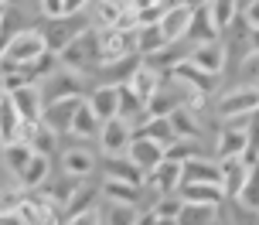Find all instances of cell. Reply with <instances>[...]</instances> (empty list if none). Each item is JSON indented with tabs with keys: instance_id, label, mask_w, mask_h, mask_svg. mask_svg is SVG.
Listing matches in <instances>:
<instances>
[{
	"instance_id": "cell-27",
	"label": "cell",
	"mask_w": 259,
	"mask_h": 225,
	"mask_svg": "<svg viewBox=\"0 0 259 225\" xmlns=\"http://www.w3.org/2000/svg\"><path fill=\"white\" fill-rule=\"evenodd\" d=\"M178 198L194 201V205H222L225 191H222V185H181L178 188Z\"/></svg>"
},
{
	"instance_id": "cell-22",
	"label": "cell",
	"mask_w": 259,
	"mask_h": 225,
	"mask_svg": "<svg viewBox=\"0 0 259 225\" xmlns=\"http://www.w3.org/2000/svg\"><path fill=\"white\" fill-rule=\"evenodd\" d=\"M78 99H52V103H45V109H41V123L48 126L52 133H68V126H72V113H75Z\"/></svg>"
},
{
	"instance_id": "cell-16",
	"label": "cell",
	"mask_w": 259,
	"mask_h": 225,
	"mask_svg": "<svg viewBox=\"0 0 259 225\" xmlns=\"http://www.w3.org/2000/svg\"><path fill=\"white\" fill-rule=\"evenodd\" d=\"M85 106L99 123L113 119L119 109V85H92V93H85Z\"/></svg>"
},
{
	"instance_id": "cell-5",
	"label": "cell",
	"mask_w": 259,
	"mask_h": 225,
	"mask_svg": "<svg viewBox=\"0 0 259 225\" xmlns=\"http://www.w3.org/2000/svg\"><path fill=\"white\" fill-rule=\"evenodd\" d=\"M188 62H191L198 72H205L211 79H219L225 65H229V48H225V41H208V44H191V52L184 55Z\"/></svg>"
},
{
	"instance_id": "cell-1",
	"label": "cell",
	"mask_w": 259,
	"mask_h": 225,
	"mask_svg": "<svg viewBox=\"0 0 259 225\" xmlns=\"http://www.w3.org/2000/svg\"><path fill=\"white\" fill-rule=\"evenodd\" d=\"M96 65H99V48H96V27L89 24V27H82L75 38L58 52V68L89 79L92 72H96Z\"/></svg>"
},
{
	"instance_id": "cell-47",
	"label": "cell",
	"mask_w": 259,
	"mask_h": 225,
	"mask_svg": "<svg viewBox=\"0 0 259 225\" xmlns=\"http://www.w3.org/2000/svg\"><path fill=\"white\" fill-rule=\"evenodd\" d=\"M154 225H178L174 218H154Z\"/></svg>"
},
{
	"instance_id": "cell-14",
	"label": "cell",
	"mask_w": 259,
	"mask_h": 225,
	"mask_svg": "<svg viewBox=\"0 0 259 225\" xmlns=\"http://www.w3.org/2000/svg\"><path fill=\"white\" fill-rule=\"evenodd\" d=\"M14 181H17V188H24V191H38V188H45L48 181H52V157L31 154L27 164L14 174Z\"/></svg>"
},
{
	"instance_id": "cell-52",
	"label": "cell",
	"mask_w": 259,
	"mask_h": 225,
	"mask_svg": "<svg viewBox=\"0 0 259 225\" xmlns=\"http://www.w3.org/2000/svg\"><path fill=\"white\" fill-rule=\"evenodd\" d=\"M0 154H4V144H0Z\"/></svg>"
},
{
	"instance_id": "cell-32",
	"label": "cell",
	"mask_w": 259,
	"mask_h": 225,
	"mask_svg": "<svg viewBox=\"0 0 259 225\" xmlns=\"http://www.w3.org/2000/svg\"><path fill=\"white\" fill-rule=\"evenodd\" d=\"M96 195H99V188L92 185V177L78 181L75 191H72V198H68V205L62 208V215H75V212H85V208H92V205H96Z\"/></svg>"
},
{
	"instance_id": "cell-40",
	"label": "cell",
	"mask_w": 259,
	"mask_h": 225,
	"mask_svg": "<svg viewBox=\"0 0 259 225\" xmlns=\"http://www.w3.org/2000/svg\"><path fill=\"white\" fill-rule=\"evenodd\" d=\"M147 212L154 215V218H178L181 198H178V195H160V198H154V205H150Z\"/></svg>"
},
{
	"instance_id": "cell-41",
	"label": "cell",
	"mask_w": 259,
	"mask_h": 225,
	"mask_svg": "<svg viewBox=\"0 0 259 225\" xmlns=\"http://www.w3.org/2000/svg\"><path fill=\"white\" fill-rule=\"evenodd\" d=\"M62 225H103V208H85V212H75V215H65Z\"/></svg>"
},
{
	"instance_id": "cell-3",
	"label": "cell",
	"mask_w": 259,
	"mask_h": 225,
	"mask_svg": "<svg viewBox=\"0 0 259 225\" xmlns=\"http://www.w3.org/2000/svg\"><path fill=\"white\" fill-rule=\"evenodd\" d=\"M89 93V79L85 75H75V72H52L48 79L41 82V96H45V103H52V99H85Z\"/></svg>"
},
{
	"instance_id": "cell-39",
	"label": "cell",
	"mask_w": 259,
	"mask_h": 225,
	"mask_svg": "<svg viewBox=\"0 0 259 225\" xmlns=\"http://www.w3.org/2000/svg\"><path fill=\"white\" fill-rule=\"evenodd\" d=\"M27 157H31V150H27L21 140H14V144H4V154H0V160H4V164H7L14 174H17V171H21V167L27 164Z\"/></svg>"
},
{
	"instance_id": "cell-15",
	"label": "cell",
	"mask_w": 259,
	"mask_h": 225,
	"mask_svg": "<svg viewBox=\"0 0 259 225\" xmlns=\"http://www.w3.org/2000/svg\"><path fill=\"white\" fill-rule=\"evenodd\" d=\"M126 160L140 174H147V171H154L157 164L164 160V147L154 144V140H147V137H133L130 147H126Z\"/></svg>"
},
{
	"instance_id": "cell-42",
	"label": "cell",
	"mask_w": 259,
	"mask_h": 225,
	"mask_svg": "<svg viewBox=\"0 0 259 225\" xmlns=\"http://www.w3.org/2000/svg\"><path fill=\"white\" fill-rule=\"evenodd\" d=\"M38 14L45 21H58L65 17V0H38Z\"/></svg>"
},
{
	"instance_id": "cell-38",
	"label": "cell",
	"mask_w": 259,
	"mask_h": 225,
	"mask_svg": "<svg viewBox=\"0 0 259 225\" xmlns=\"http://www.w3.org/2000/svg\"><path fill=\"white\" fill-rule=\"evenodd\" d=\"M24 68L31 72V79H34V82H45L52 72H58V55H55V52H41L38 58H34L31 65H24Z\"/></svg>"
},
{
	"instance_id": "cell-37",
	"label": "cell",
	"mask_w": 259,
	"mask_h": 225,
	"mask_svg": "<svg viewBox=\"0 0 259 225\" xmlns=\"http://www.w3.org/2000/svg\"><path fill=\"white\" fill-rule=\"evenodd\" d=\"M201 154V147L198 140H170L164 144V160H174V164H184V160H191Z\"/></svg>"
},
{
	"instance_id": "cell-51",
	"label": "cell",
	"mask_w": 259,
	"mask_h": 225,
	"mask_svg": "<svg viewBox=\"0 0 259 225\" xmlns=\"http://www.w3.org/2000/svg\"><path fill=\"white\" fill-rule=\"evenodd\" d=\"M119 4H130V0H119Z\"/></svg>"
},
{
	"instance_id": "cell-34",
	"label": "cell",
	"mask_w": 259,
	"mask_h": 225,
	"mask_svg": "<svg viewBox=\"0 0 259 225\" xmlns=\"http://www.w3.org/2000/svg\"><path fill=\"white\" fill-rule=\"evenodd\" d=\"M137 218H140L137 205H109L106 201L103 208V225H137Z\"/></svg>"
},
{
	"instance_id": "cell-13",
	"label": "cell",
	"mask_w": 259,
	"mask_h": 225,
	"mask_svg": "<svg viewBox=\"0 0 259 225\" xmlns=\"http://www.w3.org/2000/svg\"><path fill=\"white\" fill-rule=\"evenodd\" d=\"M164 82H167V75H160V72H154V68H147V65L140 62V65L133 68V75H130L123 85H126L130 93H133V96L143 103V109H147V103L154 99V93L164 85Z\"/></svg>"
},
{
	"instance_id": "cell-4",
	"label": "cell",
	"mask_w": 259,
	"mask_h": 225,
	"mask_svg": "<svg viewBox=\"0 0 259 225\" xmlns=\"http://www.w3.org/2000/svg\"><path fill=\"white\" fill-rule=\"evenodd\" d=\"M256 106H259L256 82H242V85H235V89L219 96L215 113H219L222 119H232V116H242V113H256Z\"/></svg>"
},
{
	"instance_id": "cell-23",
	"label": "cell",
	"mask_w": 259,
	"mask_h": 225,
	"mask_svg": "<svg viewBox=\"0 0 259 225\" xmlns=\"http://www.w3.org/2000/svg\"><path fill=\"white\" fill-rule=\"evenodd\" d=\"M99 195H103L109 205H137V208H140L143 188L140 185H130V181H113V177H103Z\"/></svg>"
},
{
	"instance_id": "cell-29",
	"label": "cell",
	"mask_w": 259,
	"mask_h": 225,
	"mask_svg": "<svg viewBox=\"0 0 259 225\" xmlns=\"http://www.w3.org/2000/svg\"><path fill=\"white\" fill-rule=\"evenodd\" d=\"M21 126H24L21 113L14 109L11 96H4V99H0V144H14L17 133H21Z\"/></svg>"
},
{
	"instance_id": "cell-36",
	"label": "cell",
	"mask_w": 259,
	"mask_h": 225,
	"mask_svg": "<svg viewBox=\"0 0 259 225\" xmlns=\"http://www.w3.org/2000/svg\"><path fill=\"white\" fill-rule=\"evenodd\" d=\"M232 201L242 208V212H249V215H256V205H259V198H256V171H249L246 174V181L239 185V191L232 195Z\"/></svg>"
},
{
	"instance_id": "cell-25",
	"label": "cell",
	"mask_w": 259,
	"mask_h": 225,
	"mask_svg": "<svg viewBox=\"0 0 259 225\" xmlns=\"http://www.w3.org/2000/svg\"><path fill=\"white\" fill-rule=\"evenodd\" d=\"M160 48H167V41H164V34H160L157 24L133 27V52H137V58H147V55L160 52Z\"/></svg>"
},
{
	"instance_id": "cell-2",
	"label": "cell",
	"mask_w": 259,
	"mask_h": 225,
	"mask_svg": "<svg viewBox=\"0 0 259 225\" xmlns=\"http://www.w3.org/2000/svg\"><path fill=\"white\" fill-rule=\"evenodd\" d=\"M41 52H48L45 48V34H41L38 27H21V31H14L11 41H7V52H4V65H31Z\"/></svg>"
},
{
	"instance_id": "cell-53",
	"label": "cell",
	"mask_w": 259,
	"mask_h": 225,
	"mask_svg": "<svg viewBox=\"0 0 259 225\" xmlns=\"http://www.w3.org/2000/svg\"><path fill=\"white\" fill-rule=\"evenodd\" d=\"M0 7H4V4H0Z\"/></svg>"
},
{
	"instance_id": "cell-20",
	"label": "cell",
	"mask_w": 259,
	"mask_h": 225,
	"mask_svg": "<svg viewBox=\"0 0 259 225\" xmlns=\"http://www.w3.org/2000/svg\"><path fill=\"white\" fill-rule=\"evenodd\" d=\"M11 103H14V109L21 113V119H24V123H38V119H41V109H45L41 82H31V85H24V89L11 93Z\"/></svg>"
},
{
	"instance_id": "cell-46",
	"label": "cell",
	"mask_w": 259,
	"mask_h": 225,
	"mask_svg": "<svg viewBox=\"0 0 259 225\" xmlns=\"http://www.w3.org/2000/svg\"><path fill=\"white\" fill-rule=\"evenodd\" d=\"M7 41H11V34H7V27H0V58H4V52H7Z\"/></svg>"
},
{
	"instance_id": "cell-7",
	"label": "cell",
	"mask_w": 259,
	"mask_h": 225,
	"mask_svg": "<svg viewBox=\"0 0 259 225\" xmlns=\"http://www.w3.org/2000/svg\"><path fill=\"white\" fill-rule=\"evenodd\" d=\"M96 137H99V150H103V157H123L126 147H130V140H133V126H130L126 119L113 116V119H106L103 126H99Z\"/></svg>"
},
{
	"instance_id": "cell-50",
	"label": "cell",
	"mask_w": 259,
	"mask_h": 225,
	"mask_svg": "<svg viewBox=\"0 0 259 225\" xmlns=\"http://www.w3.org/2000/svg\"><path fill=\"white\" fill-rule=\"evenodd\" d=\"M4 96H7V93H4V85H0V99H4Z\"/></svg>"
},
{
	"instance_id": "cell-10",
	"label": "cell",
	"mask_w": 259,
	"mask_h": 225,
	"mask_svg": "<svg viewBox=\"0 0 259 225\" xmlns=\"http://www.w3.org/2000/svg\"><path fill=\"white\" fill-rule=\"evenodd\" d=\"M82 27H89V17H82V14H75V17H58V21H52V24L45 27L41 34H45V48L48 52H62L68 41L75 38Z\"/></svg>"
},
{
	"instance_id": "cell-21",
	"label": "cell",
	"mask_w": 259,
	"mask_h": 225,
	"mask_svg": "<svg viewBox=\"0 0 259 225\" xmlns=\"http://www.w3.org/2000/svg\"><path fill=\"white\" fill-rule=\"evenodd\" d=\"M140 65V58L137 55H126V58H109V62H99L96 65V79H99V85H123V82L133 75V68Z\"/></svg>"
},
{
	"instance_id": "cell-17",
	"label": "cell",
	"mask_w": 259,
	"mask_h": 225,
	"mask_svg": "<svg viewBox=\"0 0 259 225\" xmlns=\"http://www.w3.org/2000/svg\"><path fill=\"white\" fill-rule=\"evenodd\" d=\"M181 185H219V160L215 157H198L181 164Z\"/></svg>"
},
{
	"instance_id": "cell-24",
	"label": "cell",
	"mask_w": 259,
	"mask_h": 225,
	"mask_svg": "<svg viewBox=\"0 0 259 225\" xmlns=\"http://www.w3.org/2000/svg\"><path fill=\"white\" fill-rule=\"evenodd\" d=\"M167 123H170V133H174V140H201V123L194 116L191 109H170L167 113Z\"/></svg>"
},
{
	"instance_id": "cell-12",
	"label": "cell",
	"mask_w": 259,
	"mask_h": 225,
	"mask_svg": "<svg viewBox=\"0 0 259 225\" xmlns=\"http://www.w3.org/2000/svg\"><path fill=\"white\" fill-rule=\"evenodd\" d=\"M188 21H191V7H188V4H167V7L160 11L157 27H160V34H164L167 44H181L184 31H188Z\"/></svg>"
},
{
	"instance_id": "cell-8",
	"label": "cell",
	"mask_w": 259,
	"mask_h": 225,
	"mask_svg": "<svg viewBox=\"0 0 259 225\" xmlns=\"http://www.w3.org/2000/svg\"><path fill=\"white\" fill-rule=\"evenodd\" d=\"M143 191H150V195H178V188H181V164H174V160H160L154 171L143 174Z\"/></svg>"
},
{
	"instance_id": "cell-31",
	"label": "cell",
	"mask_w": 259,
	"mask_h": 225,
	"mask_svg": "<svg viewBox=\"0 0 259 225\" xmlns=\"http://www.w3.org/2000/svg\"><path fill=\"white\" fill-rule=\"evenodd\" d=\"M133 137H147V140H154V144H170L174 140V133H170V123H167V116H147L133 130Z\"/></svg>"
},
{
	"instance_id": "cell-48",
	"label": "cell",
	"mask_w": 259,
	"mask_h": 225,
	"mask_svg": "<svg viewBox=\"0 0 259 225\" xmlns=\"http://www.w3.org/2000/svg\"><path fill=\"white\" fill-rule=\"evenodd\" d=\"M0 27H4V7H0Z\"/></svg>"
},
{
	"instance_id": "cell-28",
	"label": "cell",
	"mask_w": 259,
	"mask_h": 225,
	"mask_svg": "<svg viewBox=\"0 0 259 225\" xmlns=\"http://www.w3.org/2000/svg\"><path fill=\"white\" fill-rule=\"evenodd\" d=\"M99 126H103V123L92 116V109L85 106V99H78L75 113H72V126H68V133L78 137V140H92V137L99 133Z\"/></svg>"
},
{
	"instance_id": "cell-43",
	"label": "cell",
	"mask_w": 259,
	"mask_h": 225,
	"mask_svg": "<svg viewBox=\"0 0 259 225\" xmlns=\"http://www.w3.org/2000/svg\"><path fill=\"white\" fill-rule=\"evenodd\" d=\"M256 160H259V150H256V137H252V140L239 150V164H242L246 171H256Z\"/></svg>"
},
{
	"instance_id": "cell-19",
	"label": "cell",
	"mask_w": 259,
	"mask_h": 225,
	"mask_svg": "<svg viewBox=\"0 0 259 225\" xmlns=\"http://www.w3.org/2000/svg\"><path fill=\"white\" fill-rule=\"evenodd\" d=\"M184 41H188V44H208V41H222V34L215 31V24H211L208 4H201V7H191V21H188Z\"/></svg>"
},
{
	"instance_id": "cell-6",
	"label": "cell",
	"mask_w": 259,
	"mask_h": 225,
	"mask_svg": "<svg viewBox=\"0 0 259 225\" xmlns=\"http://www.w3.org/2000/svg\"><path fill=\"white\" fill-rule=\"evenodd\" d=\"M21 222L24 225H62L65 215L38 188V191H27V201H24V208H21Z\"/></svg>"
},
{
	"instance_id": "cell-45",
	"label": "cell",
	"mask_w": 259,
	"mask_h": 225,
	"mask_svg": "<svg viewBox=\"0 0 259 225\" xmlns=\"http://www.w3.org/2000/svg\"><path fill=\"white\" fill-rule=\"evenodd\" d=\"M0 225H24L21 215H0Z\"/></svg>"
},
{
	"instance_id": "cell-11",
	"label": "cell",
	"mask_w": 259,
	"mask_h": 225,
	"mask_svg": "<svg viewBox=\"0 0 259 225\" xmlns=\"http://www.w3.org/2000/svg\"><path fill=\"white\" fill-rule=\"evenodd\" d=\"M58 164H62V177H72V181H85L96 174V154L85 147H65L58 154Z\"/></svg>"
},
{
	"instance_id": "cell-9",
	"label": "cell",
	"mask_w": 259,
	"mask_h": 225,
	"mask_svg": "<svg viewBox=\"0 0 259 225\" xmlns=\"http://www.w3.org/2000/svg\"><path fill=\"white\" fill-rule=\"evenodd\" d=\"M96 48H99V62L137 55L133 52V31H116V27H96Z\"/></svg>"
},
{
	"instance_id": "cell-35",
	"label": "cell",
	"mask_w": 259,
	"mask_h": 225,
	"mask_svg": "<svg viewBox=\"0 0 259 225\" xmlns=\"http://www.w3.org/2000/svg\"><path fill=\"white\" fill-rule=\"evenodd\" d=\"M27 201V191L17 185H4L0 188V215H21Z\"/></svg>"
},
{
	"instance_id": "cell-49",
	"label": "cell",
	"mask_w": 259,
	"mask_h": 225,
	"mask_svg": "<svg viewBox=\"0 0 259 225\" xmlns=\"http://www.w3.org/2000/svg\"><path fill=\"white\" fill-rule=\"evenodd\" d=\"M92 4H106V0H92ZM92 4H89V7H92Z\"/></svg>"
},
{
	"instance_id": "cell-26",
	"label": "cell",
	"mask_w": 259,
	"mask_h": 225,
	"mask_svg": "<svg viewBox=\"0 0 259 225\" xmlns=\"http://www.w3.org/2000/svg\"><path fill=\"white\" fill-rule=\"evenodd\" d=\"M178 225H215L219 222V205H194V201H181V212L174 218Z\"/></svg>"
},
{
	"instance_id": "cell-18",
	"label": "cell",
	"mask_w": 259,
	"mask_h": 225,
	"mask_svg": "<svg viewBox=\"0 0 259 225\" xmlns=\"http://www.w3.org/2000/svg\"><path fill=\"white\" fill-rule=\"evenodd\" d=\"M167 79L178 82V85H184V89H191V93H201V96H208L211 89H215V79H211V75H205V72H198L188 58H181L178 65L170 68Z\"/></svg>"
},
{
	"instance_id": "cell-33",
	"label": "cell",
	"mask_w": 259,
	"mask_h": 225,
	"mask_svg": "<svg viewBox=\"0 0 259 225\" xmlns=\"http://www.w3.org/2000/svg\"><path fill=\"white\" fill-rule=\"evenodd\" d=\"M208 14H211V24L215 31H229L235 17H239V0H208Z\"/></svg>"
},
{
	"instance_id": "cell-44",
	"label": "cell",
	"mask_w": 259,
	"mask_h": 225,
	"mask_svg": "<svg viewBox=\"0 0 259 225\" xmlns=\"http://www.w3.org/2000/svg\"><path fill=\"white\" fill-rule=\"evenodd\" d=\"M89 4H92V0H65V17H75V14H82Z\"/></svg>"
},
{
	"instance_id": "cell-30",
	"label": "cell",
	"mask_w": 259,
	"mask_h": 225,
	"mask_svg": "<svg viewBox=\"0 0 259 225\" xmlns=\"http://www.w3.org/2000/svg\"><path fill=\"white\" fill-rule=\"evenodd\" d=\"M103 174L106 177H113V181H130V185H143V174L133 167L126 160V154L123 157H103Z\"/></svg>"
}]
</instances>
